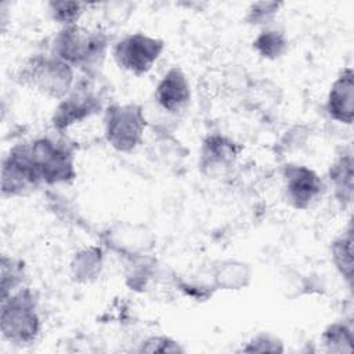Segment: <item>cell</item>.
Masks as SVG:
<instances>
[{"mask_svg":"<svg viewBox=\"0 0 354 354\" xmlns=\"http://www.w3.org/2000/svg\"><path fill=\"white\" fill-rule=\"evenodd\" d=\"M330 259L342 278L351 286L353 282V230L351 225L330 242Z\"/></svg>","mask_w":354,"mask_h":354,"instance_id":"obj_17","label":"cell"},{"mask_svg":"<svg viewBox=\"0 0 354 354\" xmlns=\"http://www.w3.org/2000/svg\"><path fill=\"white\" fill-rule=\"evenodd\" d=\"M328 177L336 201L343 207L348 206L353 202L354 192V159L350 148L343 149V152L336 156L329 167Z\"/></svg>","mask_w":354,"mask_h":354,"instance_id":"obj_14","label":"cell"},{"mask_svg":"<svg viewBox=\"0 0 354 354\" xmlns=\"http://www.w3.org/2000/svg\"><path fill=\"white\" fill-rule=\"evenodd\" d=\"M158 106L170 115L183 112L191 101V87L184 71L171 66L156 84L153 93Z\"/></svg>","mask_w":354,"mask_h":354,"instance_id":"obj_12","label":"cell"},{"mask_svg":"<svg viewBox=\"0 0 354 354\" xmlns=\"http://www.w3.org/2000/svg\"><path fill=\"white\" fill-rule=\"evenodd\" d=\"M28 144L12 147L1 165V194L4 198L25 196L41 185Z\"/></svg>","mask_w":354,"mask_h":354,"instance_id":"obj_8","label":"cell"},{"mask_svg":"<svg viewBox=\"0 0 354 354\" xmlns=\"http://www.w3.org/2000/svg\"><path fill=\"white\" fill-rule=\"evenodd\" d=\"M30 159L43 184H69L76 178L75 155L69 145L48 137L32 141Z\"/></svg>","mask_w":354,"mask_h":354,"instance_id":"obj_5","label":"cell"},{"mask_svg":"<svg viewBox=\"0 0 354 354\" xmlns=\"http://www.w3.org/2000/svg\"><path fill=\"white\" fill-rule=\"evenodd\" d=\"M138 353H183L184 348L178 342L169 336H151L140 343Z\"/></svg>","mask_w":354,"mask_h":354,"instance_id":"obj_24","label":"cell"},{"mask_svg":"<svg viewBox=\"0 0 354 354\" xmlns=\"http://www.w3.org/2000/svg\"><path fill=\"white\" fill-rule=\"evenodd\" d=\"M51 19L62 26L76 25L82 18L86 4L80 1H50L47 4Z\"/></svg>","mask_w":354,"mask_h":354,"instance_id":"obj_22","label":"cell"},{"mask_svg":"<svg viewBox=\"0 0 354 354\" xmlns=\"http://www.w3.org/2000/svg\"><path fill=\"white\" fill-rule=\"evenodd\" d=\"M241 351L245 353H282V342L271 333H259L256 335Z\"/></svg>","mask_w":354,"mask_h":354,"instance_id":"obj_25","label":"cell"},{"mask_svg":"<svg viewBox=\"0 0 354 354\" xmlns=\"http://www.w3.org/2000/svg\"><path fill=\"white\" fill-rule=\"evenodd\" d=\"M241 151L242 147L232 138L220 133L209 134L201 145L199 167L206 176H221L235 163Z\"/></svg>","mask_w":354,"mask_h":354,"instance_id":"obj_11","label":"cell"},{"mask_svg":"<svg viewBox=\"0 0 354 354\" xmlns=\"http://www.w3.org/2000/svg\"><path fill=\"white\" fill-rule=\"evenodd\" d=\"M37 301L29 288H19L1 300L0 330L3 339L17 346L32 344L40 333Z\"/></svg>","mask_w":354,"mask_h":354,"instance_id":"obj_2","label":"cell"},{"mask_svg":"<svg viewBox=\"0 0 354 354\" xmlns=\"http://www.w3.org/2000/svg\"><path fill=\"white\" fill-rule=\"evenodd\" d=\"M326 112L330 119L342 124H351L354 119V72L346 66L332 83L328 98Z\"/></svg>","mask_w":354,"mask_h":354,"instance_id":"obj_13","label":"cell"},{"mask_svg":"<svg viewBox=\"0 0 354 354\" xmlns=\"http://www.w3.org/2000/svg\"><path fill=\"white\" fill-rule=\"evenodd\" d=\"M282 178L285 199L297 210H307L315 206L326 189L317 171L304 165H286Z\"/></svg>","mask_w":354,"mask_h":354,"instance_id":"obj_9","label":"cell"},{"mask_svg":"<svg viewBox=\"0 0 354 354\" xmlns=\"http://www.w3.org/2000/svg\"><path fill=\"white\" fill-rule=\"evenodd\" d=\"M165 50V41L145 33H130L112 47L116 65L136 76L148 73Z\"/></svg>","mask_w":354,"mask_h":354,"instance_id":"obj_7","label":"cell"},{"mask_svg":"<svg viewBox=\"0 0 354 354\" xmlns=\"http://www.w3.org/2000/svg\"><path fill=\"white\" fill-rule=\"evenodd\" d=\"M254 51L264 59H278L288 51V37L282 30L266 28L253 40Z\"/></svg>","mask_w":354,"mask_h":354,"instance_id":"obj_20","label":"cell"},{"mask_svg":"<svg viewBox=\"0 0 354 354\" xmlns=\"http://www.w3.org/2000/svg\"><path fill=\"white\" fill-rule=\"evenodd\" d=\"M104 254L100 246H88L75 253L71 261L72 278L79 283H88L98 278L102 270Z\"/></svg>","mask_w":354,"mask_h":354,"instance_id":"obj_16","label":"cell"},{"mask_svg":"<svg viewBox=\"0 0 354 354\" xmlns=\"http://www.w3.org/2000/svg\"><path fill=\"white\" fill-rule=\"evenodd\" d=\"M18 79L40 94L62 100L73 87V68L54 54H35L28 58L18 72Z\"/></svg>","mask_w":354,"mask_h":354,"instance_id":"obj_3","label":"cell"},{"mask_svg":"<svg viewBox=\"0 0 354 354\" xmlns=\"http://www.w3.org/2000/svg\"><path fill=\"white\" fill-rule=\"evenodd\" d=\"M321 342L329 353H351L354 343L351 321H336L328 325L321 335Z\"/></svg>","mask_w":354,"mask_h":354,"instance_id":"obj_19","label":"cell"},{"mask_svg":"<svg viewBox=\"0 0 354 354\" xmlns=\"http://www.w3.org/2000/svg\"><path fill=\"white\" fill-rule=\"evenodd\" d=\"M214 289L238 290L246 288L252 281V267L235 259L220 260L212 270Z\"/></svg>","mask_w":354,"mask_h":354,"instance_id":"obj_15","label":"cell"},{"mask_svg":"<svg viewBox=\"0 0 354 354\" xmlns=\"http://www.w3.org/2000/svg\"><path fill=\"white\" fill-rule=\"evenodd\" d=\"M145 127L144 108L138 104H112L105 108L104 137L119 152L134 151L142 142Z\"/></svg>","mask_w":354,"mask_h":354,"instance_id":"obj_4","label":"cell"},{"mask_svg":"<svg viewBox=\"0 0 354 354\" xmlns=\"http://www.w3.org/2000/svg\"><path fill=\"white\" fill-rule=\"evenodd\" d=\"M0 270H1L0 286H1V300H3L10 295H12L15 290H18L19 286L22 285L25 278V266H24V261L15 257H8L3 254Z\"/></svg>","mask_w":354,"mask_h":354,"instance_id":"obj_21","label":"cell"},{"mask_svg":"<svg viewBox=\"0 0 354 354\" xmlns=\"http://www.w3.org/2000/svg\"><path fill=\"white\" fill-rule=\"evenodd\" d=\"M109 37L98 29L82 25L62 26L51 43V54L57 55L72 68H77L86 76H94L105 61Z\"/></svg>","mask_w":354,"mask_h":354,"instance_id":"obj_1","label":"cell"},{"mask_svg":"<svg viewBox=\"0 0 354 354\" xmlns=\"http://www.w3.org/2000/svg\"><path fill=\"white\" fill-rule=\"evenodd\" d=\"M282 7V3L278 1H256L249 6L246 10L245 21L249 25L253 26H266L270 25L277 14L279 12V8Z\"/></svg>","mask_w":354,"mask_h":354,"instance_id":"obj_23","label":"cell"},{"mask_svg":"<svg viewBox=\"0 0 354 354\" xmlns=\"http://www.w3.org/2000/svg\"><path fill=\"white\" fill-rule=\"evenodd\" d=\"M156 275V260L151 256H141L127 260L124 272L126 283L131 290L145 292Z\"/></svg>","mask_w":354,"mask_h":354,"instance_id":"obj_18","label":"cell"},{"mask_svg":"<svg viewBox=\"0 0 354 354\" xmlns=\"http://www.w3.org/2000/svg\"><path fill=\"white\" fill-rule=\"evenodd\" d=\"M102 242L126 260L151 254L155 246L152 232L142 224L115 223L102 232Z\"/></svg>","mask_w":354,"mask_h":354,"instance_id":"obj_10","label":"cell"},{"mask_svg":"<svg viewBox=\"0 0 354 354\" xmlns=\"http://www.w3.org/2000/svg\"><path fill=\"white\" fill-rule=\"evenodd\" d=\"M90 76L76 82L72 90L59 100L54 109L51 123L58 131H64L76 123H80L102 109L101 95L93 84Z\"/></svg>","mask_w":354,"mask_h":354,"instance_id":"obj_6","label":"cell"}]
</instances>
